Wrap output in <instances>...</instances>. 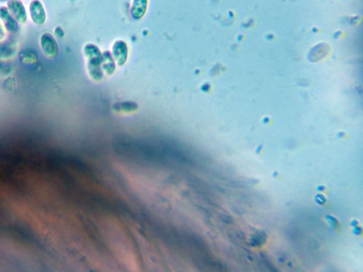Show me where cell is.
I'll return each mask as SVG.
<instances>
[{
	"label": "cell",
	"mask_w": 363,
	"mask_h": 272,
	"mask_svg": "<svg viewBox=\"0 0 363 272\" xmlns=\"http://www.w3.org/2000/svg\"><path fill=\"white\" fill-rule=\"evenodd\" d=\"M0 19L4 23L5 28L10 33L15 34L19 30V25L8 9L5 7L0 8Z\"/></svg>",
	"instance_id": "cell-4"
},
{
	"label": "cell",
	"mask_w": 363,
	"mask_h": 272,
	"mask_svg": "<svg viewBox=\"0 0 363 272\" xmlns=\"http://www.w3.org/2000/svg\"><path fill=\"white\" fill-rule=\"evenodd\" d=\"M9 1V0H0V1ZM9 1H11V0H9Z\"/></svg>",
	"instance_id": "cell-7"
},
{
	"label": "cell",
	"mask_w": 363,
	"mask_h": 272,
	"mask_svg": "<svg viewBox=\"0 0 363 272\" xmlns=\"http://www.w3.org/2000/svg\"><path fill=\"white\" fill-rule=\"evenodd\" d=\"M30 14L35 24L38 25L44 24L46 19V14L41 1L38 0L31 1L30 4Z\"/></svg>",
	"instance_id": "cell-2"
},
{
	"label": "cell",
	"mask_w": 363,
	"mask_h": 272,
	"mask_svg": "<svg viewBox=\"0 0 363 272\" xmlns=\"http://www.w3.org/2000/svg\"><path fill=\"white\" fill-rule=\"evenodd\" d=\"M0 35L1 36H4V30L3 29L2 25L0 24Z\"/></svg>",
	"instance_id": "cell-6"
},
{
	"label": "cell",
	"mask_w": 363,
	"mask_h": 272,
	"mask_svg": "<svg viewBox=\"0 0 363 272\" xmlns=\"http://www.w3.org/2000/svg\"><path fill=\"white\" fill-rule=\"evenodd\" d=\"M14 43L13 41L7 40L4 42L0 44V58L1 59H7L11 57L15 53Z\"/></svg>",
	"instance_id": "cell-5"
},
{
	"label": "cell",
	"mask_w": 363,
	"mask_h": 272,
	"mask_svg": "<svg viewBox=\"0 0 363 272\" xmlns=\"http://www.w3.org/2000/svg\"><path fill=\"white\" fill-rule=\"evenodd\" d=\"M41 46L43 54L48 58L53 59L57 56L58 46L52 35L48 33L43 34L41 37Z\"/></svg>",
	"instance_id": "cell-1"
},
{
	"label": "cell",
	"mask_w": 363,
	"mask_h": 272,
	"mask_svg": "<svg viewBox=\"0 0 363 272\" xmlns=\"http://www.w3.org/2000/svg\"><path fill=\"white\" fill-rule=\"evenodd\" d=\"M1 36H0V41H1Z\"/></svg>",
	"instance_id": "cell-8"
},
{
	"label": "cell",
	"mask_w": 363,
	"mask_h": 272,
	"mask_svg": "<svg viewBox=\"0 0 363 272\" xmlns=\"http://www.w3.org/2000/svg\"><path fill=\"white\" fill-rule=\"evenodd\" d=\"M11 14L13 15L14 19L20 23H25L27 20V14L24 4L18 0H11L8 3Z\"/></svg>",
	"instance_id": "cell-3"
}]
</instances>
